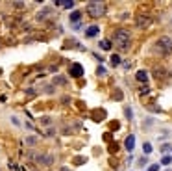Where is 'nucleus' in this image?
I'll return each mask as SVG.
<instances>
[{
  "label": "nucleus",
  "mask_w": 172,
  "mask_h": 171,
  "mask_svg": "<svg viewBox=\"0 0 172 171\" xmlns=\"http://www.w3.org/2000/svg\"><path fill=\"white\" fill-rule=\"evenodd\" d=\"M113 41L115 45H118L122 50H126V48H130V41H132V34L126 30V28H118L113 35Z\"/></svg>",
  "instance_id": "1"
},
{
  "label": "nucleus",
  "mask_w": 172,
  "mask_h": 171,
  "mask_svg": "<svg viewBox=\"0 0 172 171\" xmlns=\"http://www.w3.org/2000/svg\"><path fill=\"white\" fill-rule=\"evenodd\" d=\"M156 50L161 54V56H170L172 54V39L168 35H161L157 41H156Z\"/></svg>",
  "instance_id": "2"
},
{
  "label": "nucleus",
  "mask_w": 172,
  "mask_h": 171,
  "mask_svg": "<svg viewBox=\"0 0 172 171\" xmlns=\"http://www.w3.org/2000/svg\"><path fill=\"white\" fill-rule=\"evenodd\" d=\"M87 13L91 17H94V19L102 17L106 13V4H102V2H89L87 4Z\"/></svg>",
  "instance_id": "3"
},
{
  "label": "nucleus",
  "mask_w": 172,
  "mask_h": 171,
  "mask_svg": "<svg viewBox=\"0 0 172 171\" xmlns=\"http://www.w3.org/2000/svg\"><path fill=\"white\" fill-rule=\"evenodd\" d=\"M152 24V19L148 15H137L135 17V26L137 28H148Z\"/></svg>",
  "instance_id": "4"
},
{
  "label": "nucleus",
  "mask_w": 172,
  "mask_h": 171,
  "mask_svg": "<svg viewBox=\"0 0 172 171\" xmlns=\"http://www.w3.org/2000/svg\"><path fill=\"white\" fill-rule=\"evenodd\" d=\"M70 76H74V78H82L83 76V67L80 63H74L70 67Z\"/></svg>",
  "instance_id": "5"
},
{
  "label": "nucleus",
  "mask_w": 172,
  "mask_h": 171,
  "mask_svg": "<svg viewBox=\"0 0 172 171\" xmlns=\"http://www.w3.org/2000/svg\"><path fill=\"white\" fill-rule=\"evenodd\" d=\"M98 34H100V26H96V24H93V26H89L85 30V35L87 37H96Z\"/></svg>",
  "instance_id": "6"
},
{
  "label": "nucleus",
  "mask_w": 172,
  "mask_h": 171,
  "mask_svg": "<svg viewBox=\"0 0 172 171\" xmlns=\"http://www.w3.org/2000/svg\"><path fill=\"white\" fill-rule=\"evenodd\" d=\"M124 147H126V151H128V153H132V151H133V147H135V136H133V134L126 138V141H124Z\"/></svg>",
  "instance_id": "7"
},
{
  "label": "nucleus",
  "mask_w": 172,
  "mask_h": 171,
  "mask_svg": "<svg viewBox=\"0 0 172 171\" xmlns=\"http://www.w3.org/2000/svg\"><path fill=\"white\" fill-rule=\"evenodd\" d=\"M135 80L137 82H142V84L148 82V72H146V71H137L135 72Z\"/></svg>",
  "instance_id": "8"
},
{
  "label": "nucleus",
  "mask_w": 172,
  "mask_h": 171,
  "mask_svg": "<svg viewBox=\"0 0 172 171\" xmlns=\"http://www.w3.org/2000/svg\"><path fill=\"white\" fill-rule=\"evenodd\" d=\"M41 164H46V165H50L52 162H54V156H50V154H41L39 158H37Z\"/></svg>",
  "instance_id": "9"
},
{
  "label": "nucleus",
  "mask_w": 172,
  "mask_h": 171,
  "mask_svg": "<svg viewBox=\"0 0 172 171\" xmlns=\"http://www.w3.org/2000/svg\"><path fill=\"white\" fill-rule=\"evenodd\" d=\"M68 19H70V22H72V24H74V22L78 24V22H80V19H82V11H72V13L68 15Z\"/></svg>",
  "instance_id": "10"
},
{
  "label": "nucleus",
  "mask_w": 172,
  "mask_h": 171,
  "mask_svg": "<svg viewBox=\"0 0 172 171\" xmlns=\"http://www.w3.org/2000/svg\"><path fill=\"white\" fill-rule=\"evenodd\" d=\"M98 46H100L102 50H111L113 43H111V41H107V39H104V41H100V43H98Z\"/></svg>",
  "instance_id": "11"
},
{
  "label": "nucleus",
  "mask_w": 172,
  "mask_h": 171,
  "mask_svg": "<svg viewBox=\"0 0 172 171\" xmlns=\"http://www.w3.org/2000/svg\"><path fill=\"white\" fill-rule=\"evenodd\" d=\"M120 61H122V58L118 56V54H111V65H120Z\"/></svg>",
  "instance_id": "12"
},
{
  "label": "nucleus",
  "mask_w": 172,
  "mask_h": 171,
  "mask_svg": "<svg viewBox=\"0 0 172 171\" xmlns=\"http://www.w3.org/2000/svg\"><path fill=\"white\" fill-rule=\"evenodd\" d=\"M106 72H107V71H106V67H104V65H100V67L96 69V75H98V76H106Z\"/></svg>",
  "instance_id": "13"
},
{
  "label": "nucleus",
  "mask_w": 172,
  "mask_h": 171,
  "mask_svg": "<svg viewBox=\"0 0 172 171\" xmlns=\"http://www.w3.org/2000/svg\"><path fill=\"white\" fill-rule=\"evenodd\" d=\"M142 151H144V153H146V154H148V153H152V145H150V143H148V141H146V143H144V145H142Z\"/></svg>",
  "instance_id": "14"
},
{
  "label": "nucleus",
  "mask_w": 172,
  "mask_h": 171,
  "mask_svg": "<svg viewBox=\"0 0 172 171\" xmlns=\"http://www.w3.org/2000/svg\"><path fill=\"white\" fill-rule=\"evenodd\" d=\"M124 113H126V117H128V119H133V112H132V108H130V106H126V108H124Z\"/></svg>",
  "instance_id": "15"
},
{
  "label": "nucleus",
  "mask_w": 172,
  "mask_h": 171,
  "mask_svg": "<svg viewBox=\"0 0 172 171\" xmlns=\"http://www.w3.org/2000/svg\"><path fill=\"white\" fill-rule=\"evenodd\" d=\"M170 162H172L170 156H163V158H161V164H163V165H170Z\"/></svg>",
  "instance_id": "16"
},
{
  "label": "nucleus",
  "mask_w": 172,
  "mask_h": 171,
  "mask_svg": "<svg viewBox=\"0 0 172 171\" xmlns=\"http://www.w3.org/2000/svg\"><path fill=\"white\" fill-rule=\"evenodd\" d=\"M26 143H28V145H35V143H37V138H33V136H32V138H28V139H26Z\"/></svg>",
  "instance_id": "17"
},
{
  "label": "nucleus",
  "mask_w": 172,
  "mask_h": 171,
  "mask_svg": "<svg viewBox=\"0 0 172 171\" xmlns=\"http://www.w3.org/2000/svg\"><path fill=\"white\" fill-rule=\"evenodd\" d=\"M54 82H56V84H65V82H67V80H65V78H61V76H58V78H56V80H54Z\"/></svg>",
  "instance_id": "18"
},
{
  "label": "nucleus",
  "mask_w": 172,
  "mask_h": 171,
  "mask_svg": "<svg viewBox=\"0 0 172 171\" xmlns=\"http://www.w3.org/2000/svg\"><path fill=\"white\" fill-rule=\"evenodd\" d=\"M148 171H159V165H157V164H154V165H150V167H148Z\"/></svg>",
  "instance_id": "19"
},
{
  "label": "nucleus",
  "mask_w": 172,
  "mask_h": 171,
  "mask_svg": "<svg viewBox=\"0 0 172 171\" xmlns=\"http://www.w3.org/2000/svg\"><path fill=\"white\" fill-rule=\"evenodd\" d=\"M168 149H170V145H168V143H165L163 147H161V153H165V151H168Z\"/></svg>",
  "instance_id": "20"
},
{
  "label": "nucleus",
  "mask_w": 172,
  "mask_h": 171,
  "mask_svg": "<svg viewBox=\"0 0 172 171\" xmlns=\"http://www.w3.org/2000/svg\"><path fill=\"white\" fill-rule=\"evenodd\" d=\"M148 91H150L148 87H146V86H142V89H141V93H142V95H144V93H148Z\"/></svg>",
  "instance_id": "21"
},
{
  "label": "nucleus",
  "mask_w": 172,
  "mask_h": 171,
  "mask_svg": "<svg viewBox=\"0 0 172 171\" xmlns=\"http://www.w3.org/2000/svg\"><path fill=\"white\" fill-rule=\"evenodd\" d=\"M167 171H170V169H167Z\"/></svg>",
  "instance_id": "22"
}]
</instances>
